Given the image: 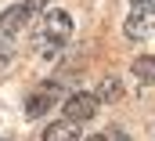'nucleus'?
I'll use <instances>...</instances> for the list:
<instances>
[{"label":"nucleus","instance_id":"f03ea898","mask_svg":"<svg viewBox=\"0 0 155 141\" xmlns=\"http://www.w3.org/2000/svg\"><path fill=\"white\" fill-rule=\"evenodd\" d=\"M123 29H126L130 40H148L155 33V0H134Z\"/></svg>","mask_w":155,"mask_h":141},{"label":"nucleus","instance_id":"9b49d317","mask_svg":"<svg viewBox=\"0 0 155 141\" xmlns=\"http://www.w3.org/2000/svg\"><path fill=\"white\" fill-rule=\"evenodd\" d=\"M108 141H134V138H130V134H123V130H112V134H108Z\"/></svg>","mask_w":155,"mask_h":141},{"label":"nucleus","instance_id":"1a4fd4ad","mask_svg":"<svg viewBox=\"0 0 155 141\" xmlns=\"http://www.w3.org/2000/svg\"><path fill=\"white\" fill-rule=\"evenodd\" d=\"M47 4H51V0H22V7H25V11H33V15H36L40 7H47Z\"/></svg>","mask_w":155,"mask_h":141},{"label":"nucleus","instance_id":"20e7f679","mask_svg":"<svg viewBox=\"0 0 155 141\" xmlns=\"http://www.w3.org/2000/svg\"><path fill=\"white\" fill-rule=\"evenodd\" d=\"M58 101H61V83H54V80H51V83H43L36 94L25 101V116H29V119H40V116H47Z\"/></svg>","mask_w":155,"mask_h":141},{"label":"nucleus","instance_id":"9d476101","mask_svg":"<svg viewBox=\"0 0 155 141\" xmlns=\"http://www.w3.org/2000/svg\"><path fill=\"white\" fill-rule=\"evenodd\" d=\"M11 62V43H0V65Z\"/></svg>","mask_w":155,"mask_h":141},{"label":"nucleus","instance_id":"6e6552de","mask_svg":"<svg viewBox=\"0 0 155 141\" xmlns=\"http://www.w3.org/2000/svg\"><path fill=\"white\" fill-rule=\"evenodd\" d=\"M101 98H105V101H119V83H116V80H105V83H101L97 101H101Z\"/></svg>","mask_w":155,"mask_h":141},{"label":"nucleus","instance_id":"0eeeda50","mask_svg":"<svg viewBox=\"0 0 155 141\" xmlns=\"http://www.w3.org/2000/svg\"><path fill=\"white\" fill-rule=\"evenodd\" d=\"M134 76H137L141 83H155V58L152 54H141V58L134 62Z\"/></svg>","mask_w":155,"mask_h":141},{"label":"nucleus","instance_id":"423d86ee","mask_svg":"<svg viewBox=\"0 0 155 141\" xmlns=\"http://www.w3.org/2000/svg\"><path fill=\"white\" fill-rule=\"evenodd\" d=\"M76 123H69V119H61V123H51L47 130H43V141H76Z\"/></svg>","mask_w":155,"mask_h":141},{"label":"nucleus","instance_id":"39448f33","mask_svg":"<svg viewBox=\"0 0 155 141\" xmlns=\"http://www.w3.org/2000/svg\"><path fill=\"white\" fill-rule=\"evenodd\" d=\"M29 18H33V11H25L22 4H15V7H7V11L0 15V33H7V36L18 33V29H22Z\"/></svg>","mask_w":155,"mask_h":141},{"label":"nucleus","instance_id":"f257e3e1","mask_svg":"<svg viewBox=\"0 0 155 141\" xmlns=\"http://www.w3.org/2000/svg\"><path fill=\"white\" fill-rule=\"evenodd\" d=\"M69 36H72V18H69V11H51V15L40 18L36 33H33V43H36L40 54L51 62V58H58V54L65 51Z\"/></svg>","mask_w":155,"mask_h":141},{"label":"nucleus","instance_id":"7ed1b4c3","mask_svg":"<svg viewBox=\"0 0 155 141\" xmlns=\"http://www.w3.org/2000/svg\"><path fill=\"white\" fill-rule=\"evenodd\" d=\"M97 108H101V101H97L94 91H76V94L65 98V119H69V123H83V119H90Z\"/></svg>","mask_w":155,"mask_h":141},{"label":"nucleus","instance_id":"f8f14e48","mask_svg":"<svg viewBox=\"0 0 155 141\" xmlns=\"http://www.w3.org/2000/svg\"><path fill=\"white\" fill-rule=\"evenodd\" d=\"M87 141H108V138H101V134H94V138H87Z\"/></svg>","mask_w":155,"mask_h":141}]
</instances>
